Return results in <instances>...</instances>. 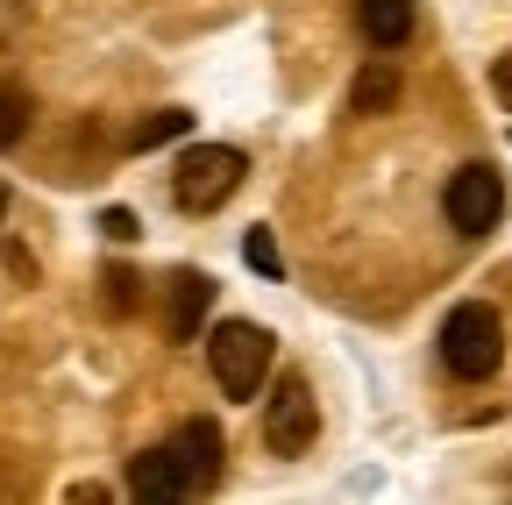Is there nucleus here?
Listing matches in <instances>:
<instances>
[{
  "label": "nucleus",
  "mask_w": 512,
  "mask_h": 505,
  "mask_svg": "<svg viewBox=\"0 0 512 505\" xmlns=\"http://www.w3.org/2000/svg\"><path fill=\"white\" fill-rule=\"evenodd\" d=\"M313 441H320V399H313V385H306L299 370H285L278 392H271V406H264V449L285 456V463H299Z\"/></svg>",
  "instance_id": "39448f33"
},
{
  "label": "nucleus",
  "mask_w": 512,
  "mask_h": 505,
  "mask_svg": "<svg viewBox=\"0 0 512 505\" xmlns=\"http://www.w3.org/2000/svg\"><path fill=\"white\" fill-rule=\"evenodd\" d=\"M242 257H249V271H256V278H278V271H285L278 235H271V228H249V235H242Z\"/></svg>",
  "instance_id": "ddd939ff"
},
{
  "label": "nucleus",
  "mask_w": 512,
  "mask_h": 505,
  "mask_svg": "<svg viewBox=\"0 0 512 505\" xmlns=\"http://www.w3.org/2000/svg\"><path fill=\"white\" fill-rule=\"evenodd\" d=\"M185 129H192V114H185V107H157L150 121H136L128 150H157V143H171V136H185Z\"/></svg>",
  "instance_id": "9b49d317"
},
{
  "label": "nucleus",
  "mask_w": 512,
  "mask_h": 505,
  "mask_svg": "<svg viewBox=\"0 0 512 505\" xmlns=\"http://www.w3.org/2000/svg\"><path fill=\"white\" fill-rule=\"evenodd\" d=\"M249 178V157L235 143H200V150H185L178 171H171V207L178 214H214L235 200V185Z\"/></svg>",
  "instance_id": "f03ea898"
},
{
  "label": "nucleus",
  "mask_w": 512,
  "mask_h": 505,
  "mask_svg": "<svg viewBox=\"0 0 512 505\" xmlns=\"http://www.w3.org/2000/svg\"><path fill=\"white\" fill-rule=\"evenodd\" d=\"M392 107H399V65H392V50H377L370 65L356 72V86H349V114L377 121V114H392Z\"/></svg>",
  "instance_id": "1a4fd4ad"
},
{
  "label": "nucleus",
  "mask_w": 512,
  "mask_h": 505,
  "mask_svg": "<svg viewBox=\"0 0 512 505\" xmlns=\"http://www.w3.org/2000/svg\"><path fill=\"white\" fill-rule=\"evenodd\" d=\"M207 313H214V278L178 271V278L164 285V342H200Z\"/></svg>",
  "instance_id": "0eeeda50"
},
{
  "label": "nucleus",
  "mask_w": 512,
  "mask_h": 505,
  "mask_svg": "<svg viewBox=\"0 0 512 505\" xmlns=\"http://www.w3.org/2000/svg\"><path fill=\"white\" fill-rule=\"evenodd\" d=\"M207 363H214L221 399H256L264 377H271V335L256 321H221L214 342H207Z\"/></svg>",
  "instance_id": "20e7f679"
},
{
  "label": "nucleus",
  "mask_w": 512,
  "mask_h": 505,
  "mask_svg": "<svg viewBox=\"0 0 512 505\" xmlns=\"http://www.w3.org/2000/svg\"><path fill=\"white\" fill-rule=\"evenodd\" d=\"M441 370L456 385H484L505 370V313L491 299H456L441 321Z\"/></svg>",
  "instance_id": "f257e3e1"
},
{
  "label": "nucleus",
  "mask_w": 512,
  "mask_h": 505,
  "mask_svg": "<svg viewBox=\"0 0 512 505\" xmlns=\"http://www.w3.org/2000/svg\"><path fill=\"white\" fill-rule=\"evenodd\" d=\"M356 29L370 50H406L413 43V0H356Z\"/></svg>",
  "instance_id": "6e6552de"
},
{
  "label": "nucleus",
  "mask_w": 512,
  "mask_h": 505,
  "mask_svg": "<svg viewBox=\"0 0 512 505\" xmlns=\"http://www.w3.org/2000/svg\"><path fill=\"white\" fill-rule=\"evenodd\" d=\"M100 228H107L114 242H136V235H143V228H136V214H128V207H107V214H100Z\"/></svg>",
  "instance_id": "2eb2a0df"
},
{
  "label": "nucleus",
  "mask_w": 512,
  "mask_h": 505,
  "mask_svg": "<svg viewBox=\"0 0 512 505\" xmlns=\"http://www.w3.org/2000/svg\"><path fill=\"white\" fill-rule=\"evenodd\" d=\"M164 449H171V463H178V477H185V498H192V491H207V484L221 477L228 441H221V427H214V420H185V427L164 441Z\"/></svg>",
  "instance_id": "423d86ee"
},
{
  "label": "nucleus",
  "mask_w": 512,
  "mask_h": 505,
  "mask_svg": "<svg viewBox=\"0 0 512 505\" xmlns=\"http://www.w3.org/2000/svg\"><path fill=\"white\" fill-rule=\"evenodd\" d=\"M128 491L136 498H185V477H178L171 449H143L136 463H128Z\"/></svg>",
  "instance_id": "9d476101"
},
{
  "label": "nucleus",
  "mask_w": 512,
  "mask_h": 505,
  "mask_svg": "<svg viewBox=\"0 0 512 505\" xmlns=\"http://www.w3.org/2000/svg\"><path fill=\"white\" fill-rule=\"evenodd\" d=\"M441 214H448V228H456L463 242L491 235V228L505 221V171L484 164V157H470L463 171H448V185H441Z\"/></svg>",
  "instance_id": "7ed1b4c3"
},
{
  "label": "nucleus",
  "mask_w": 512,
  "mask_h": 505,
  "mask_svg": "<svg viewBox=\"0 0 512 505\" xmlns=\"http://www.w3.org/2000/svg\"><path fill=\"white\" fill-rule=\"evenodd\" d=\"M491 93H498V107L512 114V50H498V57H491Z\"/></svg>",
  "instance_id": "4468645a"
},
{
  "label": "nucleus",
  "mask_w": 512,
  "mask_h": 505,
  "mask_svg": "<svg viewBox=\"0 0 512 505\" xmlns=\"http://www.w3.org/2000/svg\"><path fill=\"white\" fill-rule=\"evenodd\" d=\"M29 136V93L22 86H0V150H15Z\"/></svg>",
  "instance_id": "f8f14e48"
}]
</instances>
